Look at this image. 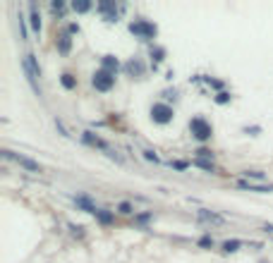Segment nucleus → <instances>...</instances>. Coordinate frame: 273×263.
I'll return each instance as SVG.
<instances>
[{"instance_id": "f257e3e1", "label": "nucleus", "mask_w": 273, "mask_h": 263, "mask_svg": "<svg viewBox=\"0 0 273 263\" xmlns=\"http://www.w3.org/2000/svg\"><path fill=\"white\" fill-rule=\"evenodd\" d=\"M22 65H24V74H27V79H29V84H32L34 93H36V96H41V86H39L41 67L36 65V58H34L32 53H27V55H24V60H22Z\"/></svg>"}, {"instance_id": "f03ea898", "label": "nucleus", "mask_w": 273, "mask_h": 263, "mask_svg": "<svg viewBox=\"0 0 273 263\" xmlns=\"http://www.w3.org/2000/svg\"><path fill=\"white\" fill-rule=\"evenodd\" d=\"M82 141H86L89 146H94V148H101L103 153L108 155V158H113V161H117V163L125 161V158H122V155H117L115 151H113V148H110L108 144H106V141L101 139V137H96L94 132H82Z\"/></svg>"}, {"instance_id": "7ed1b4c3", "label": "nucleus", "mask_w": 273, "mask_h": 263, "mask_svg": "<svg viewBox=\"0 0 273 263\" xmlns=\"http://www.w3.org/2000/svg\"><path fill=\"white\" fill-rule=\"evenodd\" d=\"M189 132H192V137L199 141H209L211 134H213V127H211L204 117H192L189 120Z\"/></svg>"}, {"instance_id": "20e7f679", "label": "nucleus", "mask_w": 273, "mask_h": 263, "mask_svg": "<svg viewBox=\"0 0 273 263\" xmlns=\"http://www.w3.org/2000/svg\"><path fill=\"white\" fill-rule=\"evenodd\" d=\"M130 31H132V34L137 36V39H144V41L154 39V36L158 34L156 24L146 22V19H137V22H132V24H130Z\"/></svg>"}, {"instance_id": "39448f33", "label": "nucleus", "mask_w": 273, "mask_h": 263, "mask_svg": "<svg viewBox=\"0 0 273 263\" xmlns=\"http://www.w3.org/2000/svg\"><path fill=\"white\" fill-rule=\"evenodd\" d=\"M91 84L96 86V91H110L113 86H115V74L113 72H106V70H98L94 72V77H91Z\"/></svg>"}, {"instance_id": "423d86ee", "label": "nucleus", "mask_w": 273, "mask_h": 263, "mask_svg": "<svg viewBox=\"0 0 273 263\" xmlns=\"http://www.w3.org/2000/svg\"><path fill=\"white\" fill-rule=\"evenodd\" d=\"M172 108L168 106V103H154L151 106V120L154 122H158V124H168L172 120Z\"/></svg>"}, {"instance_id": "0eeeda50", "label": "nucleus", "mask_w": 273, "mask_h": 263, "mask_svg": "<svg viewBox=\"0 0 273 263\" xmlns=\"http://www.w3.org/2000/svg\"><path fill=\"white\" fill-rule=\"evenodd\" d=\"M3 155H5V158H12L17 165H22L24 170H29V172H43V168H41L39 163L32 161V158H27V155H22V153H15V151H3Z\"/></svg>"}, {"instance_id": "6e6552de", "label": "nucleus", "mask_w": 273, "mask_h": 263, "mask_svg": "<svg viewBox=\"0 0 273 263\" xmlns=\"http://www.w3.org/2000/svg\"><path fill=\"white\" fill-rule=\"evenodd\" d=\"M235 185L240 187V189H247V192H259V194H266V192H273V185H261V182H247V179H240L237 177V182Z\"/></svg>"}, {"instance_id": "1a4fd4ad", "label": "nucleus", "mask_w": 273, "mask_h": 263, "mask_svg": "<svg viewBox=\"0 0 273 263\" xmlns=\"http://www.w3.org/2000/svg\"><path fill=\"white\" fill-rule=\"evenodd\" d=\"M196 216L202 218L204 223H211V225H226V218H223V216H218V213H213V211L199 208V211H196Z\"/></svg>"}, {"instance_id": "9d476101", "label": "nucleus", "mask_w": 273, "mask_h": 263, "mask_svg": "<svg viewBox=\"0 0 273 263\" xmlns=\"http://www.w3.org/2000/svg\"><path fill=\"white\" fill-rule=\"evenodd\" d=\"M101 70L117 74V70H120V60H117L115 55H103L101 58Z\"/></svg>"}, {"instance_id": "9b49d317", "label": "nucleus", "mask_w": 273, "mask_h": 263, "mask_svg": "<svg viewBox=\"0 0 273 263\" xmlns=\"http://www.w3.org/2000/svg\"><path fill=\"white\" fill-rule=\"evenodd\" d=\"M29 22H32V29L39 34L41 31V12L36 8V3H29Z\"/></svg>"}, {"instance_id": "f8f14e48", "label": "nucleus", "mask_w": 273, "mask_h": 263, "mask_svg": "<svg viewBox=\"0 0 273 263\" xmlns=\"http://www.w3.org/2000/svg\"><path fill=\"white\" fill-rule=\"evenodd\" d=\"M98 12L106 15L108 22H117V8L113 5V3H101V5H98Z\"/></svg>"}, {"instance_id": "ddd939ff", "label": "nucleus", "mask_w": 273, "mask_h": 263, "mask_svg": "<svg viewBox=\"0 0 273 263\" xmlns=\"http://www.w3.org/2000/svg\"><path fill=\"white\" fill-rule=\"evenodd\" d=\"M125 70L130 72L132 77H141V74H144V62L134 58V60H130V62L125 65Z\"/></svg>"}, {"instance_id": "4468645a", "label": "nucleus", "mask_w": 273, "mask_h": 263, "mask_svg": "<svg viewBox=\"0 0 273 263\" xmlns=\"http://www.w3.org/2000/svg\"><path fill=\"white\" fill-rule=\"evenodd\" d=\"M75 203H77V206H79L82 211H86V213H94V216H96V211H98V208L94 206V203L86 199V196H75Z\"/></svg>"}, {"instance_id": "2eb2a0df", "label": "nucleus", "mask_w": 273, "mask_h": 263, "mask_svg": "<svg viewBox=\"0 0 273 263\" xmlns=\"http://www.w3.org/2000/svg\"><path fill=\"white\" fill-rule=\"evenodd\" d=\"M264 177H266V175L261 170H244L240 179H247V182H261Z\"/></svg>"}, {"instance_id": "dca6fc26", "label": "nucleus", "mask_w": 273, "mask_h": 263, "mask_svg": "<svg viewBox=\"0 0 273 263\" xmlns=\"http://www.w3.org/2000/svg\"><path fill=\"white\" fill-rule=\"evenodd\" d=\"M70 48H72V39L67 36V34H63V36L58 39V50H60L63 55H67L70 53Z\"/></svg>"}, {"instance_id": "f3484780", "label": "nucleus", "mask_w": 273, "mask_h": 263, "mask_svg": "<svg viewBox=\"0 0 273 263\" xmlns=\"http://www.w3.org/2000/svg\"><path fill=\"white\" fill-rule=\"evenodd\" d=\"M113 213H110V211H106V208H98L96 211V220H98V223H103V225H110L113 223Z\"/></svg>"}, {"instance_id": "a211bd4d", "label": "nucleus", "mask_w": 273, "mask_h": 263, "mask_svg": "<svg viewBox=\"0 0 273 263\" xmlns=\"http://www.w3.org/2000/svg\"><path fill=\"white\" fill-rule=\"evenodd\" d=\"M240 247H242L240 240H228V242H223V251H226V254H235V251H240Z\"/></svg>"}, {"instance_id": "6ab92c4d", "label": "nucleus", "mask_w": 273, "mask_h": 263, "mask_svg": "<svg viewBox=\"0 0 273 263\" xmlns=\"http://www.w3.org/2000/svg\"><path fill=\"white\" fill-rule=\"evenodd\" d=\"M60 84H63L65 89H67V91H72V89H75V86H77V79L72 77L70 72H65L63 77H60Z\"/></svg>"}, {"instance_id": "aec40b11", "label": "nucleus", "mask_w": 273, "mask_h": 263, "mask_svg": "<svg viewBox=\"0 0 273 263\" xmlns=\"http://www.w3.org/2000/svg\"><path fill=\"white\" fill-rule=\"evenodd\" d=\"M117 211H120L122 216H132V213H134V206L130 201H120V203H117Z\"/></svg>"}, {"instance_id": "412c9836", "label": "nucleus", "mask_w": 273, "mask_h": 263, "mask_svg": "<svg viewBox=\"0 0 273 263\" xmlns=\"http://www.w3.org/2000/svg\"><path fill=\"white\" fill-rule=\"evenodd\" d=\"M72 10H75V12H89V10H91V3H86V0L72 3Z\"/></svg>"}, {"instance_id": "4be33fe9", "label": "nucleus", "mask_w": 273, "mask_h": 263, "mask_svg": "<svg viewBox=\"0 0 273 263\" xmlns=\"http://www.w3.org/2000/svg\"><path fill=\"white\" fill-rule=\"evenodd\" d=\"M194 165H196V168H202V170H209V172L216 170V168H213V163H211V161H204V158H196Z\"/></svg>"}, {"instance_id": "5701e85b", "label": "nucleus", "mask_w": 273, "mask_h": 263, "mask_svg": "<svg viewBox=\"0 0 273 263\" xmlns=\"http://www.w3.org/2000/svg\"><path fill=\"white\" fill-rule=\"evenodd\" d=\"M17 24H19V31H22V41H27V17L22 12L17 15Z\"/></svg>"}, {"instance_id": "b1692460", "label": "nucleus", "mask_w": 273, "mask_h": 263, "mask_svg": "<svg viewBox=\"0 0 273 263\" xmlns=\"http://www.w3.org/2000/svg\"><path fill=\"white\" fill-rule=\"evenodd\" d=\"M163 55H165V50H163V48L151 46V58H154V60H156V62H161V60H163Z\"/></svg>"}, {"instance_id": "393cba45", "label": "nucleus", "mask_w": 273, "mask_h": 263, "mask_svg": "<svg viewBox=\"0 0 273 263\" xmlns=\"http://www.w3.org/2000/svg\"><path fill=\"white\" fill-rule=\"evenodd\" d=\"M55 127L60 129V134H63V137H72L70 132H67V127H65V124H63V120H58V117H55Z\"/></svg>"}, {"instance_id": "a878e982", "label": "nucleus", "mask_w": 273, "mask_h": 263, "mask_svg": "<svg viewBox=\"0 0 273 263\" xmlns=\"http://www.w3.org/2000/svg\"><path fill=\"white\" fill-rule=\"evenodd\" d=\"M172 168H175V170H187L189 168V163H185V161H175V163H170Z\"/></svg>"}, {"instance_id": "bb28decb", "label": "nucleus", "mask_w": 273, "mask_h": 263, "mask_svg": "<svg viewBox=\"0 0 273 263\" xmlns=\"http://www.w3.org/2000/svg\"><path fill=\"white\" fill-rule=\"evenodd\" d=\"M228 101H230V93L228 91H220L218 96H216V103H228Z\"/></svg>"}, {"instance_id": "cd10ccee", "label": "nucleus", "mask_w": 273, "mask_h": 263, "mask_svg": "<svg viewBox=\"0 0 273 263\" xmlns=\"http://www.w3.org/2000/svg\"><path fill=\"white\" fill-rule=\"evenodd\" d=\"M70 230H72V234H77V237L84 234V227H82V225H70Z\"/></svg>"}, {"instance_id": "c85d7f7f", "label": "nucleus", "mask_w": 273, "mask_h": 263, "mask_svg": "<svg viewBox=\"0 0 273 263\" xmlns=\"http://www.w3.org/2000/svg\"><path fill=\"white\" fill-rule=\"evenodd\" d=\"M141 153H144V158H146V161H154V163H158V155L154 153V151H141Z\"/></svg>"}, {"instance_id": "c756f323", "label": "nucleus", "mask_w": 273, "mask_h": 263, "mask_svg": "<svg viewBox=\"0 0 273 263\" xmlns=\"http://www.w3.org/2000/svg\"><path fill=\"white\" fill-rule=\"evenodd\" d=\"M196 155H199V158H204V161H206V158H211V151H206V148H199V151H196Z\"/></svg>"}, {"instance_id": "7c9ffc66", "label": "nucleus", "mask_w": 273, "mask_h": 263, "mask_svg": "<svg viewBox=\"0 0 273 263\" xmlns=\"http://www.w3.org/2000/svg\"><path fill=\"white\" fill-rule=\"evenodd\" d=\"M199 247H213V240H211V237H202V240H199Z\"/></svg>"}, {"instance_id": "2f4dec72", "label": "nucleus", "mask_w": 273, "mask_h": 263, "mask_svg": "<svg viewBox=\"0 0 273 263\" xmlns=\"http://www.w3.org/2000/svg\"><path fill=\"white\" fill-rule=\"evenodd\" d=\"M63 8H65V3H60V0H58V3H51V10H53V12H60Z\"/></svg>"}, {"instance_id": "473e14b6", "label": "nucleus", "mask_w": 273, "mask_h": 263, "mask_svg": "<svg viewBox=\"0 0 273 263\" xmlns=\"http://www.w3.org/2000/svg\"><path fill=\"white\" fill-rule=\"evenodd\" d=\"M206 84H211V86H216V89H220V82H216V79H211V77H206Z\"/></svg>"}, {"instance_id": "72a5a7b5", "label": "nucleus", "mask_w": 273, "mask_h": 263, "mask_svg": "<svg viewBox=\"0 0 273 263\" xmlns=\"http://www.w3.org/2000/svg\"><path fill=\"white\" fill-rule=\"evenodd\" d=\"M70 34H79V24H77V22H72V24H70Z\"/></svg>"}, {"instance_id": "f704fd0d", "label": "nucleus", "mask_w": 273, "mask_h": 263, "mask_svg": "<svg viewBox=\"0 0 273 263\" xmlns=\"http://www.w3.org/2000/svg\"><path fill=\"white\" fill-rule=\"evenodd\" d=\"M148 218H151V213H141V216H139V218H137V220H139V223H146Z\"/></svg>"}, {"instance_id": "c9c22d12", "label": "nucleus", "mask_w": 273, "mask_h": 263, "mask_svg": "<svg viewBox=\"0 0 273 263\" xmlns=\"http://www.w3.org/2000/svg\"><path fill=\"white\" fill-rule=\"evenodd\" d=\"M264 230H266V232H268V234H273V225H268V223H266V225H264Z\"/></svg>"}, {"instance_id": "e433bc0d", "label": "nucleus", "mask_w": 273, "mask_h": 263, "mask_svg": "<svg viewBox=\"0 0 273 263\" xmlns=\"http://www.w3.org/2000/svg\"><path fill=\"white\" fill-rule=\"evenodd\" d=\"M261 263H266V261H261Z\"/></svg>"}]
</instances>
